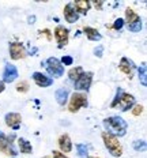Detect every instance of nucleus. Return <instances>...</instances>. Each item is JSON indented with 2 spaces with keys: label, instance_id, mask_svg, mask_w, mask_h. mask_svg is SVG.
<instances>
[{
  "label": "nucleus",
  "instance_id": "1",
  "mask_svg": "<svg viewBox=\"0 0 147 158\" xmlns=\"http://www.w3.org/2000/svg\"><path fill=\"white\" fill-rule=\"evenodd\" d=\"M102 126L105 128V132L113 135L116 138H121L127 135L128 123L120 116H110L102 120Z\"/></svg>",
  "mask_w": 147,
  "mask_h": 158
},
{
  "label": "nucleus",
  "instance_id": "2",
  "mask_svg": "<svg viewBox=\"0 0 147 158\" xmlns=\"http://www.w3.org/2000/svg\"><path fill=\"white\" fill-rule=\"evenodd\" d=\"M101 138H102V142H104V144H105L106 150L110 153V156L112 157H121L123 146H121V143H120L119 138L113 136V135L108 134V132H105V131L101 134Z\"/></svg>",
  "mask_w": 147,
  "mask_h": 158
},
{
  "label": "nucleus",
  "instance_id": "3",
  "mask_svg": "<svg viewBox=\"0 0 147 158\" xmlns=\"http://www.w3.org/2000/svg\"><path fill=\"white\" fill-rule=\"evenodd\" d=\"M124 25L127 26L129 31L132 33H139L143 29L142 23V18L133 11L132 8H127L125 10V19H124Z\"/></svg>",
  "mask_w": 147,
  "mask_h": 158
},
{
  "label": "nucleus",
  "instance_id": "4",
  "mask_svg": "<svg viewBox=\"0 0 147 158\" xmlns=\"http://www.w3.org/2000/svg\"><path fill=\"white\" fill-rule=\"evenodd\" d=\"M41 65H45L49 77L52 79L61 78L64 75V65L60 63V60H59L57 57H53V56H52V57H48L44 63H41Z\"/></svg>",
  "mask_w": 147,
  "mask_h": 158
},
{
  "label": "nucleus",
  "instance_id": "5",
  "mask_svg": "<svg viewBox=\"0 0 147 158\" xmlns=\"http://www.w3.org/2000/svg\"><path fill=\"white\" fill-rule=\"evenodd\" d=\"M89 106V101H87L86 93H80V91H74L70 97V102H68V110L71 113H76L82 108Z\"/></svg>",
  "mask_w": 147,
  "mask_h": 158
},
{
  "label": "nucleus",
  "instance_id": "6",
  "mask_svg": "<svg viewBox=\"0 0 147 158\" xmlns=\"http://www.w3.org/2000/svg\"><path fill=\"white\" fill-rule=\"evenodd\" d=\"M91 83H93V72L84 71L79 77V79L74 82V89L80 93H87L91 87Z\"/></svg>",
  "mask_w": 147,
  "mask_h": 158
},
{
  "label": "nucleus",
  "instance_id": "7",
  "mask_svg": "<svg viewBox=\"0 0 147 158\" xmlns=\"http://www.w3.org/2000/svg\"><path fill=\"white\" fill-rule=\"evenodd\" d=\"M14 140H15V134H11V135H6L3 138V140L0 142V150H2V153H4L6 156H11L12 158L18 156L16 149L14 147Z\"/></svg>",
  "mask_w": 147,
  "mask_h": 158
},
{
  "label": "nucleus",
  "instance_id": "8",
  "mask_svg": "<svg viewBox=\"0 0 147 158\" xmlns=\"http://www.w3.org/2000/svg\"><path fill=\"white\" fill-rule=\"evenodd\" d=\"M55 38L57 41V48H64L68 44V38H70V30L64 27L63 25H57L55 29Z\"/></svg>",
  "mask_w": 147,
  "mask_h": 158
},
{
  "label": "nucleus",
  "instance_id": "9",
  "mask_svg": "<svg viewBox=\"0 0 147 158\" xmlns=\"http://www.w3.org/2000/svg\"><path fill=\"white\" fill-rule=\"evenodd\" d=\"M18 77H19L18 68H16L14 64H11V63H6L4 70H3V78H2L3 83L4 85L12 83V82L16 81V78Z\"/></svg>",
  "mask_w": 147,
  "mask_h": 158
},
{
  "label": "nucleus",
  "instance_id": "10",
  "mask_svg": "<svg viewBox=\"0 0 147 158\" xmlns=\"http://www.w3.org/2000/svg\"><path fill=\"white\" fill-rule=\"evenodd\" d=\"M8 51H10V57H11L12 60H21V59H25L26 56H27L23 44L16 42V41L15 42H10Z\"/></svg>",
  "mask_w": 147,
  "mask_h": 158
},
{
  "label": "nucleus",
  "instance_id": "11",
  "mask_svg": "<svg viewBox=\"0 0 147 158\" xmlns=\"http://www.w3.org/2000/svg\"><path fill=\"white\" fill-rule=\"evenodd\" d=\"M31 78H33L34 83L37 85L38 87H44L45 89V87H51L52 85H53V79H52L51 77H48V75L42 74V72H38V71L33 72Z\"/></svg>",
  "mask_w": 147,
  "mask_h": 158
},
{
  "label": "nucleus",
  "instance_id": "12",
  "mask_svg": "<svg viewBox=\"0 0 147 158\" xmlns=\"http://www.w3.org/2000/svg\"><path fill=\"white\" fill-rule=\"evenodd\" d=\"M135 104H136L135 102V97H133L132 94L125 93V91H124L121 98H120V101H119V104H117V106L120 108V110L121 112H128V110L132 109V106Z\"/></svg>",
  "mask_w": 147,
  "mask_h": 158
},
{
  "label": "nucleus",
  "instance_id": "13",
  "mask_svg": "<svg viewBox=\"0 0 147 158\" xmlns=\"http://www.w3.org/2000/svg\"><path fill=\"white\" fill-rule=\"evenodd\" d=\"M4 121L10 128H12L14 131H18L22 124V116L16 112H10L4 116Z\"/></svg>",
  "mask_w": 147,
  "mask_h": 158
},
{
  "label": "nucleus",
  "instance_id": "14",
  "mask_svg": "<svg viewBox=\"0 0 147 158\" xmlns=\"http://www.w3.org/2000/svg\"><path fill=\"white\" fill-rule=\"evenodd\" d=\"M135 68H136V65L133 64L132 60H129L128 57H121V60H120V63H119V70L124 72L129 79L133 77V70H135Z\"/></svg>",
  "mask_w": 147,
  "mask_h": 158
},
{
  "label": "nucleus",
  "instance_id": "15",
  "mask_svg": "<svg viewBox=\"0 0 147 158\" xmlns=\"http://www.w3.org/2000/svg\"><path fill=\"white\" fill-rule=\"evenodd\" d=\"M57 144H59V149H60V153H71L72 150V140H71L70 135L68 134H63L60 135L57 140Z\"/></svg>",
  "mask_w": 147,
  "mask_h": 158
},
{
  "label": "nucleus",
  "instance_id": "16",
  "mask_svg": "<svg viewBox=\"0 0 147 158\" xmlns=\"http://www.w3.org/2000/svg\"><path fill=\"white\" fill-rule=\"evenodd\" d=\"M63 14H64L65 21H67L68 23H75V22H78V19H79V14L75 11L72 3H67V4H65Z\"/></svg>",
  "mask_w": 147,
  "mask_h": 158
},
{
  "label": "nucleus",
  "instance_id": "17",
  "mask_svg": "<svg viewBox=\"0 0 147 158\" xmlns=\"http://www.w3.org/2000/svg\"><path fill=\"white\" fill-rule=\"evenodd\" d=\"M55 98H56L59 105L64 106V105L68 102V98H70V91H68V89H65V87L57 89L56 93H55Z\"/></svg>",
  "mask_w": 147,
  "mask_h": 158
},
{
  "label": "nucleus",
  "instance_id": "18",
  "mask_svg": "<svg viewBox=\"0 0 147 158\" xmlns=\"http://www.w3.org/2000/svg\"><path fill=\"white\" fill-rule=\"evenodd\" d=\"M83 33L86 35V38L89 41H93V42H97V41H101L102 40V34L94 27H90V26H86L83 29Z\"/></svg>",
  "mask_w": 147,
  "mask_h": 158
},
{
  "label": "nucleus",
  "instance_id": "19",
  "mask_svg": "<svg viewBox=\"0 0 147 158\" xmlns=\"http://www.w3.org/2000/svg\"><path fill=\"white\" fill-rule=\"evenodd\" d=\"M75 11L78 12V14H82V15H86L87 12H89V10L91 7V3L89 0H79V2H74L72 3Z\"/></svg>",
  "mask_w": 147,
  "mask_h": 158
},
{
  "label": "nucleus",
  "instance_id": "20",
  "mask_svg": "<svg viewBox=\"0 0 147 158\" xmlns=\"http://www.w3.org/2000/svg\"><path fill=\"white\" fill-rule=\"evenodd\" d=\"M18 146L22 154H31L33 153V146L25 138H18Z\"/></svg>",
  "mask_w": 147,
  "mask_h": 158
},
{
  "label": "nucleus",
  "instance_id": "21",
  "mask_svg": "<svg viewBox=\"0 0 147 158\" xmlns=\"http://www.w3.org/2000/svg\"><path fill=\"white\" fill-rule=\"evenodd\" d=\"M75 149H76L78 157L79 158H89V149L90 146L86 143H76L75 144Z\"/></svg>",
  "mask_w": 147,
  "mask_h": 158
},
{
  "label": "nucleus",
  "instance_id": "22",
  "mask_svg": "<svg viewBox=\"0 0 147 158\" xmlns=\"http://www.w3.org/2000/svg\"><path fill=\"white\" fill-rule=\"evenodd\" d=\"M138 75H139V81L142 83V86H147V65L146 61H143L140 64V67H138Z\"/></svg>",
  "mask_w": 147,
  "mask_h": 158
},
{
  "label": "nucleus",
  "instance_id": "23",
  "mask_svg": "<svg viewBox=\"0 0 147 158\" xmlns=\"http://www.w3.org/2000/svg\"><path fill=\"white\" fill-rule=\"evenodd\" d=\"M84 72V70L82 67H79V65H78V67H74V68H71L70 71H68V79H70L71 82H75V81H78V79H79V77L82 74H83Z\"/></svg>",
  "mask_w": 147,
  "mask_h": 158
},
{
  "label": "nucleus",
  "instance_id": "24",
  "mask_svg": "<svg viewBox=\"0 0 147 158\" xmlns=\"http://www.w3.org/2000/svg\"><path fill=\"white\" fill-rule=\"evenodd\" d=\"M124 93V90L121 87H119L116 90V95H114V98H113V101L110 102V108H116L117 106V104H119V101H120V98H121V95Z\"/></svg>",
  "mask_w": 147,
  "mask_h": 158
},
{
  "label": "nucleus",
  "instance_id": "25",
  "mask_svg": "<svg viewBox=\"0 0 147 158\" xmlns=\"http://www.w3.org/2000/svg\"><path fill=\"white\" fill-rule=\"evenodd\" d=\"M132 146H133V150L135 151H145L147 144H146V140H135Z\"/></svg>",
  "mask_w": 147,
  "mask_h": 158
},
{
  "label": "nucleus",
  "instance_id": "26",
  "mask_svg": "<svg viewBox=\"0 0 147 158\" xmlns=\"http://www.w3.org/2000/svg\"><path fill=\"white\" fill-rule=\"evenodd\" d=\"M16 91H19V93H26V91H29V83L26 81L19 82V83L16 85Z\"/></svg>",
  "mask_w": 147,
  "mask_h": 158
},
{
  "label": "nucleus",
  "instance_id": "27",
  "mask_svg": "<svg viewBox=\"0 0 147 158\" xmlns=\"http://www.w3.org/2000/svg\"><path fill=\"white\" fill-rule=\"evenodd\" d=\"M131 112H132L133 116H140V114L143 113V105L135 104V105L132 106V109H131Z\"/></svg>",
  "mask_w": 147,
  "mask_h": 158
},
{
  "label": "nucleus",
  "instance_id": "28",
  "mask_svg": "<svg viewBox=\"0 0 147 158\" xmlns=\"http://www.w3.org/2000/svg\"><path fill=\"white\" fill-rule=\"evenodd\" d=\"M112 27L114 29V30L120 31V30H121V29L124 27V19H123V18H117L116 21H114V23H113Z\"/></svg>",
  "mask_w": 147,
  "mask_h": 158
},
{
  "label": "nucleus",
  "instance_id": "29",
  "mask_svg": "<svg viewBox=\"0 0 147 158\" xmlns=\"http://www.w3.org/2000/svg\"><path fill=\"white\" fill-rule=\"evenodd\" d=\"M60 63L64 65H72L74 64V59L71 57V56H68V55H64L63 57H61V60H60Z\"/></svg>",
  "mask_w": 147,
  "mask_h": 158
},
{
  "label": "nucleus",
  "instance_id": "30",
  "mask_svg": "<svg viewBox=\"0 0 147 158\" xmlns=\"http://www.w3.org/2000/svg\"><path fill=\"white\" fill-rule=\"evenodd\" d=\"M94 55H96L97 57H102V55H104V47L102 45H98L97 48H94Z\"/></svg>",
  "mask_w": 147,
  "mask_h": 158
},
{
  "label": "nucleus",
  "instance_id": "31",
  "mask_svg": "<svg viewBox=\"0 0 147 158\" xmlns=\"http://www.w3.org/2000/svg\"><path fill=\"white\" fill-rule=\"evenodd\" d=\"M52 153H53V158H68L67 156H65V154L60 153V151H59V150H53V151H52Z\"/></svg>",
  "mask_w": 147,
  "mask_h": 158
},
{
  "label": "nucleus",
  "instance_id": "32",
  "mask_svg": "<svg viewBox=\"0 0 147 158\" xmlns=\"http://www.w3.org/2000/svg\"><path fill=\"white\" fill-rule=\"evenodd\" d=\"M27 21H29V23H30V25H33V23H34V22H35V16H34V15L29 16V18H27Z\"/></svg>",
  "mask_w": 147,
  "mask_h": 158
},
{
  "label": "nucleus",
  "instance_id": "33",
  "mask_svg": "<svg viewBox=\"0 0 147 158\" xmlns=\"http://www.w3.org/2000/svg\"><path fill=\"white\" fill-rule=\"evenodd\" d=\"M94 6H96V8L101 10L102 8V2H94Z\"/></svg>",
  "mask_w": 147,
  "mask_h": 158
},
{
  "label": "nucleus",
  "instance_id": "34",
  "mask_svg": "<svg viewBox=\"0 0 147 158\" xmlns=\"http://www.w3.org/2000/svg\"><path fill=\"white\" fill-rule=\"evenodd\" d=\"M4 90H6V85L3 83L2 81H0V94H2V93H3V91H4Z\"/></svg>",
  "mask_w": 147,
  "mask_h": 158
},
{
  "label": "nucleus",
  "instance_id": "35",
  "mask_svg": "<svg viewBox=\"0 0 147 158\" xmlns=\"http://www.w3.org/2000/svg\"><path fill=\"white\" fill-rule=\"evenodd\" d=\"M44 34H45V35H47V37H48V40H51V33H49V30H48V29H47V30H44Z\"/></svg>",
  "mask_w": 147,
  "mask_h": 158
},
{
  "label": "nucleus",
  "instance_id": "36",
  "mask_svg": "<svg viewBox=\"0 0 147 158\" xmlns=\"http://www.w3.org/2000/svg\"><path fill=\"white\" fill-rule=\"evenodd\" d=\"M6 135H4V132H3V131H0V142H2L3 140V138H4Z\"/></svg>",
  "mask_w": 147,
  "mask_h": 158
},
{
  "label": "nucleus",
  "instance_id": "37",
  "mask_svg": "<svg viewBox=\"0 0 147 158\" xmlns=\"http://www.w3.org/2000/svg\"><path fill=\"white\" fill-rule=\"evenodd\" d=\"M42 158H51V157H49V156H45V157H42Z\"/></svg>",
  "mask_w": 147,
  "mask_h": 158
},
{
  "label": "nucleus",
  "instance_id": "38",
  "mask_svg": "<svg viewBox=\"0 0 147 158\" xmlns=\"http://www.w3.org/2000/svg\"><path fill=\"white\" fill-rule=\"evenodd\" d=\"M89 158H100V157H89Z\"/></svg>",
  "mask_w": 147,
  "mask_h": 158
},
{
  "label": "nucleus",
  "instance_id": "39",
  "mask_svg": "<svg viewBox=\"0 0 147 158\" xmlns=\"http://www.w3.org/2000/svg\"><path fill=\"white\" fill-rule=\"evenodd\" d=\"M14 158H16V157H14Z\"/></svg>",
  "mask_w": 147,
  "mask_h": 158
}]
</instances>
